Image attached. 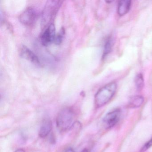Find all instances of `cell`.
Segmentation results:
<instances>
[{
	"instance_id": "1",
	"label": "cell",
	"mask_w": 152,
	"mask_h": 152,
	"mask_svg": "<svg viewBox=\"0 0 152 152\" xmlns=\"http://www.w3.org/2000/svg\"><path fill=\"white\" fill-rule=\"evenodd\" d=\"M117 84L112 82L99 90L95 96V104L99 108L107 104L115 94Z\"/></svg>"
},
{
	"instance_id": "2",
	"label": "cell",
	"mask_w": 152,
	"mask_h": 152,
	"mask_svg": "<svg viewBox=\"0 0 152 152\" xmlns=\"http://www.w3.org/2000/svg\"><path fill=\"white\" fill-rule=\"evenodd\" d=\"M63 1H47L45 8L42 11V26L46 28L51 24L54 23V19Z\"/></svg>"
},
{
	"instance_id": "3",
	"label": "cell",
	"mask_w": 152,
	"mask_h": 152,
	"mask_svg": "<svg viewBox=\"0 0 152 152\" xmlns=\"http://www.w3.org/2000/svg\"><path fill=\"white\" fill-rule=\"evenodd\" d=\"M75 114L71 108L66 107L58 113L56 118V126L61 132L70 129L74 124Z\"/></svg>"
},
{
	"instance_id": "4",
	"label": "cell",
	"mask_w": 152,
	"mask_h": 152,
	"mask_svg": "<svg viewBox=\"0 0 152 152\" xmlns=\"http://www.w3.org/2000/svg\"><path fill=\"white\" fill-rule=\"evenodd\" d=\"M37 10L34 8L29 7L26 9L19 16L21 23L26 26H31L35 24L38 18Z\"/></svg>"
},
{
	"instance_id": "5",
	"label": "cell",
	"mask_w": 152,
	"mask_h": 152,
	"mask_svg": "<svg viewBox=\"0 0 152 152\" xmlns=\"http://www.w3.org/2000/svg\"><path fill=\"white\" fill-rule=\"evenodd\" d=\"M121 111L119 108L114 109L108 112L103 118L104 126L106 129H110L115 126L120 121Z\"/></svg>"
},
{
	"instance_id": "6",
	"label": "cell",
	"mask_w": 152,
	"mask_h": 152,
	"mask_svg": "<svg viewBox=\"0 0 152 152\" xmlns=\"http://www.w3.org/2000/svg\"><path fill=\"white\" fill-rule=\"evenodd\" d=\"M56 27L54 23L45 28L41 36L42 44L45 47L49 46L55 41L56 38Z\"/></svg>"
},
{
	"instance_id": "7",
	"label": "cell",
	"mask_w": 152,
	"mask_h": 152,
	"mask_svg": "<svg viewBox=\"0 0 152 152\" xmlns=\"http://www.w3.org/2000/svg\"><path fill=\"white\" fill-rule=\"evenodd\" d=\"M20 54L23 58L36 65L40 64L39 59L35 53L26 46H22L20 50Z\"/></svg>"
},
{
	"instance_id": "8",
	"label": "cell",
	"mask_w": 152,
	"mask_h": 152,
	"mask_svg": "<svg viewBox=\"0 0 152 152\" xmlns=\"http://www.w3.org/2000/svg\"><path fill=\"white\" fill-rule=\"evenodd\" d=\"M52 122L49 119L43 120L39 131V136L41 138H45L50 133L52 130Z\"/></svg>"
},
{
	"instance_id": "9",
	"label": "cell",
	"mask_w": 152,
	"mask_h": 152,
	"mask_svg": "<svg viewBox=\"0 0 152 152\" xmlns=\"http://www.w3.org/2000/svg\"><path fill=\"white\" fill-rule=\"evenodd\" d=\"M131 6V1L129 0H122L118 3L117 12L121 16L126 15L129 11Z\"/></svg>"
},
{
	"instance_id": "10",
	"label": "cell",
	"mask_w": 152,
	"mask_h": 152,
	"mask_svg": "<svg viewBox=\"0 0 152 152\" xmlns=\"http://www.w3.org/2000/svg\"><path fill=\"white\" fill-rule=\"evenodd\" d=\"M114 44V39L112 36H109L106 38L104 45L103 58H105L111 52Z\"/></svg>"
},
{
	"instance_id": "11",
	"label": "cell",
	"mask_w": 152,
	"mask_h": 152,
	"mask_svg": "<svg viewBox=\"0 0 152 152\" xmlns=\"http://www.w3.org/2000/svg\"><path fill=\"white\" fill-rule=\"evenodd\" d=\"M144 99L141 96H134L131 97L129 100V106L131 108H137L142 105Z\"/></svg>"
},
{
	"instance_id": "12",
	"label": "cell",
	"mask_w": 152,
	"mask_h": 152,
	"mask_svg": "<svg viewBox=\"0 0 152 152\" xmlns=\"http://www.w3.org/2000/svg\"><path fill=\"white\" fill-rule=\"evenodd\" d=\"M135 83L137 89L140 91L143 88L144 85V80L143 75L140 73L138 74L135 78Z\"/></svg>"
},
{
	"instance_id": "13",
	"label": "cell",
	"mask_w": 152,
	"mask_h": 152,
	"mask_svg": "<svg viewBox=\"0 0 152 152\" xmlns=\"http://www.w3.org/2000/svg\"><path fill=\"white\" fill-rule=\"evenodd\" d=\"M65 34V30L63 28L60 30V31L56 35L54 43L56 45H60L63 41V38Z\"/></svg>"
},
{
	"instance_id": "14",
	"label": "cell",
	"mask_w": 152,
	"mask_h": 152,
	"mask_svg": "<svg viewBox=\"0 0 152 152\" xmlns=\"http://www.w3.org/2000/svg\"><path fill=\"white\" fill-rule=\"evenodd\" d=\"M151 146H152V137L151 138V139L148 141L142 147L140 150V152H144L146 151L147 150L150 148Z\"/></svg>"
},
{
	"instance_id": "15",
	"label": "cell",
	"mask_w": 152,
	"mask_h": 152,
	"mask_svg": "<svg viewBox=\"0 0 152 152\" xmlns=\"http://www.w3.org/2000/svg\"><path fill=\"white\" fill-rule=\"evenodd\" d=\"M65 152H75V150L73 149L72 148H67Z\"/></svg>"
},
{
	"instance_id": "16",
	"label": "cell",
	"mask_w": 152,
	"mask_h": 152,
	"mask_svg": "<svg viewBox=\"0 0 152 152\" xmlns=\"http://www.w3.org/2000/svg\"><path fill=\"white\" fill-rule=\"evenodd\" d=\"M14 152H25V151L23 148H19Z\"/></svg>"
},
{
	"instance_id": "17",
	"label": "cell",
	"mask_w": 152,
	"mask_h": 152,
	"mask_svg": "<svg viewBox=\"0 0 152 152\" xmlns=\"http://www.w3.org/2000/svg\"><path fill=\"white\" fill-rule=\"evenodd\" d=\"M82 152H88V149H86V148H85V149H83V150L82 151Z\"/></svg>"
}]
</instances>
